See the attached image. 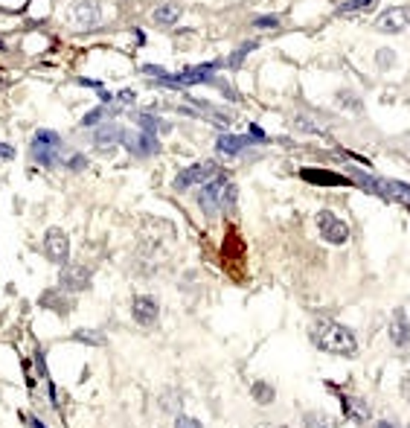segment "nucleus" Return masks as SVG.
<instances>
[{
  "instance_id": "f704fd0d",
  "label": "nucleus",
  "mask_w": 410,
  "mask_h": 428,
  "mask_svg": "<svg viewBox=\"0 0 410 428\" xmlns=\"http://www.w3.org/2000/svg\"><path fill=\"white\" fill-rule=\"evenodd\" d=\"M375 428H399V425H393V422H387V420H381V422H375Z\"/></svg>"
},
{
  "instance_id": "e433bc0d",
  "label": "nucleus",
  "mask_w": 410,
  "mask_h": 428,
  "mask_svg": "<svg viewBox=\"0 0 410 428\" xmlns=\"http://www.w3.org/2000/svg\"><path fill=\"white\" fill-rule=\"evenodd\" d=\"M280 428H288V425H280Z\"/></svg>"
},
{
  "instance_id": "2f4dec72",
  "label": "nucleus",
  "mask_w": 410,
  "mask_h": 428,
  "mask_svg": "<svg viewBox=\"0 0 410 428\" xmlns=\"http://www.w3.org/2000/svg\"><path fill=\"white\" fill-rule=\"evenodd\" d=\"M399 388H402V397L410 402V373H407V376H402V385H399Z\"/></svg>"
},
{
  "instance_id": "2eb2a0df",
  "label": "nucleus",
  "mask_w": 410,
  "mask_h": 428,
  "mask_svg": "<svg viewBox=\"0 0 410 428\" xmlns=\"http://www.w3.org/2000/svg\"><path fill=\"white\" fill-rule=\"evenodd\" d=\"M256 140L251 137V135H221L219 140H216V149L221 152V155H227V158H236V155H242L244 149H251Z\"/></svg>"
},
{
  "instance_id": "f03ea898",
  "label": "nucleus",
  "mask_w": 410,
  "mask_h": 428,
  "mask_svg": "<svg viewBox=\"0 0 410 428\" xmlns=\"http://www.w3.org/2000/svg\"><path fill=\"white\" fill-rule=\"evenodd\" d=\"M311 341L315 347L323 353H332V356H355L358 353V338L352 329H347L343 323L335 321H317L311 326Z\"/></svg>"
},
{
  "instance_id": "7c9ffc66",
  "label": "nucleus",
  "mask_w": 410,
  "mask_h": 428,
  "mask_svg": "<svg viewBox=\"0 0 410 428\" xmlns=\"http://www.w3.org/2000/svg\"><path fill=\"white\" fill-rule=\"evenodd\" d=\"M143 73L157 76V79H163V76H166V70H163V68H157V64H145V68H143Z\"/></svg>"
},
{
  "instance_id": "f257e3e1",
  "label": "nucleus",
  "mask_w": 410,
  "mask_h": 428,
  "mask_svg": "<svg viewBox=\"0 0 410 428\" xmlns=\"http://www.w3.org/2000/svg\"><path fill=\"white\" fill-rule=\"evenodd\" d=\"M236 195H239L236 184L224 172H219L216 178H210L207 184H201L198 195H195V201H198L204 216L212 219V216H219V213L233 210L236 207Z\"/></svg>"
},
{
  "instance_id": "a878e982",
  "label": "nucleus",
  "mask_w": 410,
  "mask_h": 428,
  "mask_svg": "<svg viewBox=\"0 0 410 428\" xmlns=\"http://www.w3.org/2000/svg\"><path fill=\"white\" fill-rule=\"evenodd\" d=\"M375 64H379L381 70L396 68V53H393V50H379V53H375Z\"/></svg>"
},
{
  "instance_id": "6ab92c4d",
  "label": "nucleus",
  "mask_w": 410,
  "mask_h": 428,
  "mask_svg": "<svg viewBox=\"0 0 410 428\" xmlns=\"http://www.w3.org/2000/svg\"><path fill=\"white\" fill-rule=\"evenodd\" d=\"M251 397H253V402H259V405H271L274 399H276V390H274V385L271 382H253L251 385Z\"/></svg>"
},
{
  "instance_id": "aec40b11",
  "label": "nucleus",
  "mask_w": 410,
  "mask_h": 428,
  "mask_svg": "<svg viewBox=\"0 0 410 428\" xmlns=\"http://www.w3.org/2000/svg\"><path fill=\"white\" fill-rule=\"evenodd\" d=\"M137 125H140V131H149V135H157V131H163V135H166V131L172 128L169 123H163V120H157V117H152V114H137Z\"/></svg>"
},
{
  "instance_id": "423d86ee",
  "label": "nucleus",
  "mask_w": 410,
  "mask_h": 428,
  "mask_svg": "<svg viewBox=\"0 0 410 428\" xmlns=\"http://www.w3.org/2000/svg\"><path fill=\"white\" fill-rule=\"evenodd\" d=\"M317 230L329 245H343L349 239V224L343 219H338L332 210H320L317 213Z\"/></svg>"
},
{
  "instance_id": "0eeeda50",
  "label": "nucleus",
  "mask_w": 410,
  "mask_h": 428,
  "mask_svg": "<svg viewBox=\"0 0 410 428\" xmlns=\"http://www.w3.org/2000/svg\"><path fill=\"white\" fill-rule=\"evenodd\" d=\"M90 283H93V274L85 266H61V271H58V289L68 294L88 291Z\"/></svg>"
},
{
  "instance_id": "bb28decb",
  "label": "nucleus",
  "mask_w": 410,
  "mask_h": 428,
  "mask_svg": "<svg viewBox=\"0 0 410 428\" xmlns=\"http://www.w3.org/2000/svg\"><path fill=\"white\" fill-rule=\"evenodd\" d=\"M175 428H204V422L198 417H189V414H175Z\"/></svg>"
},
{
  "instance_id": "4468645a",
  "label": "nucleus",
  "mask_w": 410,
  "mask_h": 428,
  "mask_svg": "<svg viewBox=\"0 0 410 428\" xmlns=\"http://www.w3.org/2000/svg\"><path fill=\"white\" fill-rule=\"evenodd\" d=\"M300 178L308 181V184H317V187H347L349 178L347 175H338V172H329V169H300Z\"/></svg>"
},
{
  "instance_id": "20e7f679",
  "label": "nucleus",
  "mask_w": 410,
  "mask_h": 428,
  "mask_svg": "<svg viewBox=\"0 0 410 428\" xmlns=\"http://www.w3.org/2000/svg\"><path fill=\"white\" fill-rule=\"evenodd\" d=\"M221 169H219V163L216 160H198V163H192V167H187L184 172H178V178L172 181V187L175 192H187L192 187H198V184H207L210 178H216Z\"/></svg>"
},
{
  "instance_id": "1a4fd4ad",
  "label": "nucleus",
  "mask_w": 410,
  "mask_h": 428,
  "mask_svg": "<svg viewBox=\"0 0 410 428\" xmlns=\"http://www.w3.org/2000/svg\"><path fill=\"white\" fill-rule=\"evenodd\" d=\"M131 318L140 326H155L160 318V303L152 294H137L134 303H131Z\"/></svg>"
},
{
  "instance_id": "f8f14e48",
  "label": "nucleus",
  "mask_w": 410,
  "mask_h": 428,
  "mask_svg": "<svg viewBox=\"0 0 410 428\" xmlns=\"http://www.w3.org/2000/svg\"><path fill=\"white\" fill-rule=\"evenodd\" d=\"M407 24H410V9H404V6H390L379 15V21H375V26L381 32H390V36L402 32Z\"/></svg>"
},
{
  "instance_id": "dca6fc26",
  "label": "nucleus",
  "mask_w": 410,
  "mask_h": 428,
  "mask_svg": "<svg viewBox=\"0 0 410 428\" xmlns=\"http://www.w3.org/2000/svg\"><path fill=\"white\" fill-rule=\"evenodd\" d=\"M390 341H393V347H399V350L410 344V323H407L404 309L393 312V318H390Z\"/></svg>"
},
{
  "instance_id": "5701e85b",
  "label": "nucleus",
  "mask_w": 410,
  "mask_h": 428,
  "mask_svg": "<svg viewBox=\"0 0 410 428\" xmlns=\"http://www.w3.org/2000/svg\"><path fill=\"white\" fill-rule=\"evenodd\" d=\"M372 6H375V0H347L338 12L340 15H355V12H370Z\"/></svg>"
},
{
  "instance_id": "9b49d317",
  "label": "nucleus",
  "mask_w": 410,
  "mask_h": 428,
  "mask_svg": "<svg viewBox=\"0 0 410 428\" xmlns=\"http://www.w3.org/2000/svg\"><path fill=\"white\" fill-rule=\"evenodd\" d=\"M123 146H125V149H128L131 155H134V158H152V155L160 152L157 137L149 135V131H137V135H128Z\"/></svg>"
},
{
  "instance_id": "6e6552de",
  "label": "nucleus",
  "mask_w": 410,
  "mask_h": 428,
  "mask_svg": "<svg viewBox=\"0 0 410 428\" xmlns=\"http://www.w3.org/2000/svg\"><path fill=\"white\" fill-rule=\"evenodd\" d=\"M370 192H375V195H379V199H384V201H396V204H402V207L410 210V187L402 184V181L372 178V190H370Z\"/></svg>"
},
{
  "instance_id": "a211bd4d",
  "label": "nucleus",
  "mask_w": 410,
  "mask_h": 428,
  "mask_svg": "<svg viewBox=\"0 0 410 428\" xmlns=\"http://www.w3.org/2000/svg\"><path fill=\"white\" fill-rule=\"evenodd\" d=\"M306 428H338V417L329 411H306Z\"/></svg>"
},
{
  "instance_id": "4be33fe9",
  "label": "nucleus",
  "mask_w": 410,
  "mask_h": 428,
  "mask_svg": "<svg viewBox=\"0 0 410 428\" xmlns=\"http://www.w3.org/2000/svg\"><path fill=\"white\" fill-rule=\"evenodd\" d=\"M152 18H155V24H157V26H172V24L180 18V9H178V6H172V3H166V6H157Z\"/></svg>"
},
{
  "instance_id": "c756f323",
  "label": "nucleus",
  "mask_w": 410,
  "mask_h": 428,
  "mask_svg": "<svg viewBox=\"0 0 410 428\" xmlns=\"http://www.w3.org/2000/svg\"><path fill=\"white\" fill-rule=\"evenodd\" d=\"M0 160H15V149L9 143H0Z\"/></svg>"
},
{
  "instance_id": "9d476101",
  "label": "nucleus",
  "mask_w": 410,
  "mask_h": 428,
  "mask_svg": "<svg viewBox=\"0 0 410 428\" xmlns=\"http://www.w3.org/2000/svg\"><path fill=\"white\" fill-rule=\"evenodd\" d=\"M70 18L81 29L100 26L102 24V6H100V0H79V3L70 9Z\"/></svg>"
},
{
  "instance_id": "72a5a7b5",
  "label": "nucleus",
  "mask_w": 410,
  "mask_h": 428,
  "mask_svg": "<svg viewBox=\"0 0 410 428\" xmlns=\"http://www.w3.org/2000/svg\"><path fill=\"white\" fill-rule=\"evenodd\" d=\"M29 425H32V428H47V425H44L41 420H36V417H29Z\"/></svg>"
},
{
  "instance_id": "39448f33",
  "label": "nucleus",
  "mask_w": 410,
  "mask_h": 428,
  "mask_svg": "<svg viewBox=\"0 0 410 428\" xmlns=\"http://www.w3.org/2000/svg\"><path fill=\"white\" fill-rule=\"evenodd\" d=\"M44 257L56 262V266H68V257H70V236L64 234L61 227H50L44 234Z\"/></svg>"
},
{
  "instance_id": "cd10ccee",
  "label": "nucleus",
  "mask_w": 410,
  "mask_h": 428,
  "mask_svg": "<svg viewBox=\"0 0 410 428\" xmlns=\"http://www.w3.org/2000/svg\"><path fill=\"white\" fill-rule=\"evenodd\" d=\"M64 163H68V169H73V172H81V169H85L88 167V160H85V155H70L68 160H64Z\"/></svg>"
},
{
  "instance_id": "c9c22d12",
  "label": "nucleus",
  "mask_w": 410,
  "mask_h": 428,
  "mask_svg": "<svg viewBox=\"0 0 410 428\" xmlns=\"http://www.w3.org/2000/svg\"><path fill=\"white\" fill-rule=\"evenodd\" d=\"M0 50H6V44H3V41H0Z\"/></svg>"
},
{
  "instance_id": "393cba45",
  "label": "nucleus",
  "mask_w": 410,
  "mask_h": 428,
  "mask_svg": "<svg viewBox=\"0 0 410 428\" xmlns=\"http://www.w3.org/2000/svg\"><path fill=\"white\" fill-rule=\"evenodd\" d=\"M105 114H108V108H102V105H100V108H93L90 114H85V120H81V125H85V128H90V125H93V128H96V125H102Z\"/></svg>"
},
{
  "instance_id": "ddd939ff",
  "label": "nucleus",
  "mask_w": 410,
  "mask_h": 428,
  "mask_svg": "<svg viewBox=\"0 0 410 428\" xmlns=\"http://www.w3.org/2000/svg\"><path fill=\"white\" fill-rule=\"evenodd\" d=\"M125 137H128V131L123 125H117V123H102V125L93 128V137L90 140L100 146V149H111V146H117V143H125Z\"/></svg>"
},
{
  "instance_id": "7ed1b4c3",
  "label": "nucleus",
  "mask_w": 410,
  "mask_h": 428,
  "mask_svg": "<svg viewBox=\"0 0 410 428\" xmlns=\"http://www.w3.org/2000/svg\"><path fill=\"white\" fill-rule=\"evenodd\" d=\"M58 155H61V137L50 128H41L36 131V137H32V146H29V158L38 163V167H47L53 169L58 167Z\"/></svg>"
},
{
  "instance_id": "b1692460",
  "label": "nucleus",
  "mask_w": 410,
  "mask_h": 428,
  "mask_svg": "<svg viewBox=\"0 0 410 428\" xmlns=\"http://www.w3.org/2000/svg\"><path fill=\"white\" fill-rule=\"evenodd\" d=\"M251 50H256V41H244L242 47H239V50L230 56V61H227V64H230V68L236 70V68H242V61H244V56H248Z\"/></svg>"
},
{
  "instance_id": "473e14b6",
  "label": "nucleus",
  "mask_w": 410,
  "mask_h": 428,
  "mask_svg": "<svg viewBox=\"0 0 410 428\" xmlns=\"http://www.w3.org/2000/svg\"><path fill=\"white\" fill-rule=\"evenodd\" d=\"M251 137H253V140H268V137H265V131H262L256 123L251 125Z\"/></svg>"
},
{
  "instance_id": "c85d7f7f",
  "label": "nucleus",
  "mask_w": 410,
  "mask_h": 428,
  "mask_svg": "<svg viewBox=\"0 0 410 428\" xmlns=\"http://www.w3.org/2000/svg\"><path fill=\"white\" fill-rule=\"evenodd\" d=\"M256 26H259V29H271V26H280V18H276V15H262V18H256Z\"/></svg>"
},
{
  "instance_id": "412c9836",
  "label": "nucleus",
  "mask_w": 410,
  "mask_h": 428,
  "mask_svg": "<svg viewBox=\"0 0 410 428\" xmlns=\"http://www.w3.org/2000/svg\"><path fill=\"white\" fill-rule=\"evenodd\" d=\"M73 338L81 341V344H88V347H105L108 344V338L100 333V329H76Z\"/></svg>"
},
{
  "instance_id": "f3484780",
  "label": "nucleus",
  "mask_w": 410,
  "mask_h": 428,
  "mask_svg": "<svg viewBox=\"0 0 410 428\" xmlns=\"http://www.w3.org/2000/svg\"><path fill=\"white\" fill-rule=\"evenodd\" d=\"M340 402H343V414H347L349 420H355L358 425H367L370 422V408H367V402H361L355 397H343V393H340Z\"/></svg>"
}]
</instances>
